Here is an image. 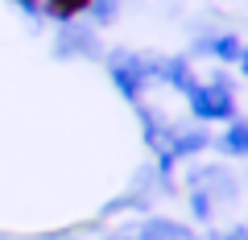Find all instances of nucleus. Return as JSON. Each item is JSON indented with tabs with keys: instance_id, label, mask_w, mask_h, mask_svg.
I'll return each mask as SVG.
<instances>
[{
	"instance_id": "obj_3",
	"label": "nucleus",
	"mask_w": 248,
	"mask_h": 240,
	"mask_svg": "<svg viewBox=\"0 0 248 240\" xmlns=\"http://www.w3.org/2000/svg\"><path fill=\"white\" fill-rule=\"evenodd\" d=\"M21 4H37V0H21Z\"/></svg>"
},
{
	"instance_id": "obj_1",
	"label": "nucleus",
	"mask_w": 248,
	"mask_h": 240,
	"mask_svg": "<svg viewBox=\"0 0 248 240\" xmlns=\"http://www.w3.org/2000/svg\"><path fill=\"white\" fill-rule=\"evenodd\" d=\"M95 0H46V13L50 17H58V21H71V17H79V13H87Z\"/></svg>"
},
{
	"instance_id": "obj_2",
	"label": "nucleus",
	"mask_w": 248,
	"mask_h": 240,
	"mask_svg": "<svg viewBox=\"0 0 248 240\" xmlns=\"http://www.w3.org/2000/svg\"><path fill=\"white\" fill-rule=\"evenodd\" d=\"M228 149L248 153V128H232V133H228Z\"/></svg>"
}]
</instances>
